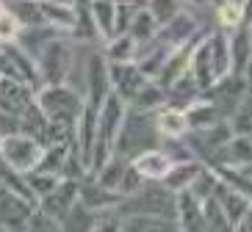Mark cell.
I'll return each mask as SVG.
<instances>
[{"label": "cell", "instance_id": "cell-1", "mask_svg": "<svg viewBox=\"0 0 252 232\" xmlns=\"http://www.w3.org/2000/svg\"><path fill=\"white\" fill-rule=\"evenodd\" d=\"M127 113H130V105L111 89V94L105 97L103 108H100V119H97V144H94V157H92L89 174H97L117 155L119 138H122V130H125V122H127Z\"/></svg>", "mask_w": 252, "mask_h": 232}, {"label": "cell", "instance_id": "cell-2", "mask_svg": "<svg viewBox=\"0 0 252 232\" xmlns=\"http://www.w3.org/2000/svg\"><path fill=\"white\" fill-rule=\"evenodd\" d=\"M36 103L45 111L50 122H61L75 128L81 119L83 108H86V97L78 89H72L69 83H47L36 91Z\"/></svg>", "mask_w": 252, "mask_h": 232}, {"label": "cell", "instance_id": "cell-3", "mask_svg": "<svg viewBox=\"0 0 252 232\" xmlns=\"http://www.w3.org/2000/svg\"><path fill=\"white\" fill-rule=\"evenodd\" d=\"M45 155V144L33 138V135L17 130V133L0 135V157L8 169H14L17 174H28L39 166Z\"/></svg>", "mask_w": 252, "mask_h": 232}, {"label": "cell", "instance_id": "cell-4", "mask_svg": "<svg viewBox=\"0 0 252 232\" xmlns=\"http://www.w3.org/2000/svg\"><path fill=\"white\" fill-rule=\"evenodd\" d=\"M75 64V52H72V42L67 36H56L47 42L42 50L36 52V67L39 75H42V83H67L69 72H72Z\"/></svg>", "mask_w": 252, "mask_h": 232}, {"label": "cell", "instance_id": "cell-5", "mask_svg": "<svg viewBox=\"0 0 252 232\" xmlns=\"http://www.w3.org/2000/svg\"><path fill=\"white\" fill-rule=\"evenodd\" d=\"M0 77H14V80H23L33 89H42V75H39L36 58L25 50L20 42H8V45H0Z\"/></svg>", "mask_w": 252, "mask_h": 232}, {"label": "cell", "instance_id": "cell-6", "mask_svg": "<svg viewBox=\"0 0 252 232\" xmlns=\"http://www.w3.org/2000/svg\"><path fill=\"white\" fill-rule=\"evenodd\" d=\"M39 205L31 202L28 196L0 180V230L6 232H25L31 224V216L36 213Z\"/></svg>", "mask_w": 252, "mask_h": 232}, {"label": "cell", "instance_id": "cell-7", "mask_svg": "<svg viewBox=\"0 0 252 232\" xmlns=\"http://www.w3.org/2000/svg\"><path fill=\"white\" fill-rule=\"evenodd\" d=\"M202 97H208L211 103L222 111V116L230 122V116L236 113V108L250 97V80L247 75H227V77H219V80L211 86L208 91H202Z\"/></svg>", "mask_w": 252, "mask_h": 232}, {"label": "cell", "instance_id": "cell-8", "mask_svg": "<svg viewBox=\"0 0 252 232\" xmlns=\"http://www.w3.org/2000/svg\"><path fill=\"white\" fill-rule=\"evenodd\" d=\"M78 202L83 205L86 210L97 213V216H105V213H114L125 205V196L119 191H111V188L100 185L94 177H83L81 180V194H78Z\"/></svg>", "mask_w": 252, "mask_h": 232}, {"label": "cell", "instance_id": "cell-9", "mask_svg": "<svg viewBox=\"0 0 252 232\" xmlns=\"http://www.w3.org/2000/svg\"><path fill=\"white\" fill-rule=\"evenodd\" d=\"M202 39H205V30L200 28L189 42H183L180 47H175V50L169 52V58L163 61L161 72H158V77H156L163 89H169L178 77H183L186 72H189V67H191V55H194V50H197V45H200Z\"/></svg>", "mask_w": 252, "mask_h": 232}, {"label": "cell", "instance_id": "cell-10", "mask_svg": "<svg viewBox=\"0 0 252 232\" xmlns=\"http://www.w3.org/2000/svg\"><path fill=\"white\" fill-rule=\"evenodd\" d=\"M111 94V75H108V58L105 52H94L89 55V64H86V105H94V108H103L105 97Z\"/></svg>", "mask_w": 252, "mask_h": 232}, {"label": "cell", "instance_id": "cell-11", "mask_svg": "<svg viewBox=\"0 0 252 232\" xmlns=\"http://www.w3.org/2000/svg\"><path fill=\"white\" fill-rule=\"evenodd\" d=\"M36 103V89L14 77H0V113L6 116H23Z\"/></svg>", "mask_w": 252, "mask_h": 232}, {"label": "cell", "instance_id": "cell-12", "mask_svg": "<svg viewBox=\"0 0 252 232\" xmlns=\"http://www.w3.org/2000/svg\"><path fill=\"white\" fill-rule=\"evenodd\" d=\"M78 194H81V180L64 177L59 182V188H53L47 196L39 199V210L47 213V216H53V218H59V221H64L69 216V210L78 205Z\"/></svg>", "mask_w": 252, "mask_h": 232}, {"label": "cell", "instance_id": "cell-13", "mask_svg": "<svg viewBox=\"0 0 252 232\" xmlns=\"http://www.w3.org/2000/svg\"><path fill=\"white\" fill-rule=\"evenodd\" d=\"M205 199L189 191L178 194V224L183 232H205Z\"/></svg>", "mask_w": 252, "mask_h": 232}, {"label": "cell", "instance_id": "cell-14", "mask_svg": "<svg viewBox=\"0 0 252 232\" xmlns=\"http://www.w3.org/2000/svg\"><path fill=\"white\" fill-rule=\"evenodd\" d=\"M205 172V160L200 157H189V160H175V166L169 169V174L163 177V185L169 188L172 194L189 191L197 182V177Z\"/></svg>", "mask_w": 252, "mask_h": 232}, {"label": "cell", "instance_id": "cell-15", "mask_svg": "<svg viewBox=\"0 0 252 232\" xmlns=\"http://www.w3.org/2000/svg\"><path fill=\"white\" fill-rule=\"evenodd\" d=\"M214 172H216V169H214ZM211 196H214L216 202L222 205V210L230 216V221H233V224H238V221L244 218V213L252 207V199H250V196H244L241 191H236L233 185H227L222 177L216 180L214 194H211Z\"/></svg>", "mask_w": 252, "mask_h": 232}, {"label": "cell", "instance_id": "cell-16", "mask_svg": "<svg viewBox=\"0 0 252 232\" xmlns=\"http://www.w3.org/2000/svg\"><path fill=\"white\" fill-rule=\"evenodd\" d=\"M211 45V64H214V77H227L233 75V47H230V33L227 30H211L208 33Z\"/></svg>", "mask_w": 252, "mask_h": 232}, {"label": "cell", "instance_id": "cell-17", "mask_svg": "<svg viewBox=\"0 0 252 232\" xmlns=\"http://www.w3.org/2000/svg\"><path fill=\"white\" fill-rule=\"evenodd\" d=\"M133 166L150 182H163V177H166L169 169L175 166V157L163 150H144L133 157Z\"/></svg>", "mask_w": 252, "mask_h": 232}, {"label": "cell", "instance_id": "cell-18", "mask_svg": "<svg viewBox=\"0 0 252 232\" xmlns=\"http://www.w3.org/2000/svg\"><path fill=\"white\" fill-rule=\"evenodd\" d=\"M122 232H183L178 218L158 213H130L122 218Z\"/></svg>", "mask_w": 252, "mask_h": 232}, {"label": "cell", "instance_id": "cell-19", "mask_svg": "<svg viewBox=\"0 0 252 232\" xmlns=\"http://www.w3.org/2000/svg\"><path fill=\"white\" fill-rule=\"evenodd\" d=\"M156 130L163 135V138H169V141H183L186 135L191 133L189 119H186V111L172 108V105L158 108V113H156Z\"/></svg>", "mask_w": 252, "mask_h": 232}, {"label": "cell", "instance_id": "cell-20", "mask_svg": "<svg viewBox=\"0 0 252 232\" xmlns=\"http://www.w3.org/2000/svg\"><path fill=\"white\" fill-rule=\"evenodd\" d=\"M72 42H103L100 39V30H97L94 14H92V0H75V25L69 30Z\"/></svg>", "mask_w": 252, "mask_h": 232}, {"label": "cell", "instance_id": "cell-21", "mask_svg": "<svg viewBox=\"0 0 252 232\" xmlns=\"http://www.w3.org/2000/svg\"><path fill=\"white\" fill-rule=\"evenodd\" d=\"M252 163V135H238L233 133L224 150L219 152L214 166H236V169H244V166Z\"/></svg>", "mask_w": 252, "mask_h": 232}, {"label": "cell", "instance_id": "cell-22", "mask_svg": "<svg viewBox=\"0 0 252 232\" xmlns=\"http://www.w3.org/2000/svg\"><path fill=\"white\" fill-rule=\"evenodd\" d=\"M200 97H202V89H200V83L191 77V72H186L183 77H178V80L166 89V105L180 108V111H186L189 105L197 103Z\"/></svg>", "mask_w": 252, "mask_h": 232}, {"label": "cell", "instance_id": "cell-23", "mask_svg": "<svg viewBox=\"0 0 252 232\" xmlns=\"http://www.w3.org/2000/svg\"><path fill=\"white\" fill-rule=\"evenodd\" d=\"M186 119H189V128L191 130H205V128L219 125V122H227L222 116V111H219L208 97H200L197 103L189 105V108H186Z\"/></svg>", "mask_w": 252, "mask_h": 232}, {"label": "cell", "instance_id": "cell-24", "mask_svg": "<svg viewBox=\"0 0 252 232\" xmlns=\"http://www.w3.org/2000/svg\"><path fill=\"white\" fill-rule=\"evenodd\" d=\"M189 72H191L194 80L200 83L202 91H208V89L216 83V77H214V64H211V45H208V33H205V39H202L200 45H197V50H194Z\"/></svg>", "mask_w": 252, "mask_h": 232}, {"label": "cell", "instance_id": "cell-25", "mask_svg": "<svg viewBox=\"0 0 252 232\" xmlns=\"http://www.w3.org/2000/svg\"><path fill=\"white\" fill-rule=\"evenodd\" d=\"M139 50L141 45L136 42L130 33H117L114 39L103 42V52L108 64H127V61H136L139 58Z\"/></svg>", "mask_w": 252, "mask_h": 232}, {"label": "cell", "instance_id": "cell-26", "mask_svg": "<svg viewBox=\"0 0 252 232\" xmlns=\"http://www.w3.org/2000/svg\"><path fill=\"white\" fill-rule=\"evenodd\" d=\"M92 14L103 42L117 36V0H92Z\"/></svg>", "mask_w": 252, "mask_h": 232}, {"label": "cell", "instance_id": "cell-27", "mask_svg": "<svg viewBox=\"0 0 252 232\" xmlns=\"http://www.w3.org/2000/svg\"><path fill=\"white\" fill-rule=\"evenodd\" d=\"M158 30H161V23L156 20V14H153L147 6H141L139 11H136V17H133V23H130V30H127V33L144 47V45H150V42L158 36Z\"/></svg>", "mask_w": 252, "mask_h": 232}, {"label": "cell", "instance_id": "cell-28", "mask_svg": "<svg viewBox=\"0 0 252 232\" xmlns=\"http://www.w3.org/2000/svg\"><path fill=\"white\" fill-rule=\"evenodd\" d=\"M8 8L17 14L23 28H50L45 11H42V0H14V3H8Z\"/></svg>", "mask_w": 252, "mask_h": 232}, {"label": "cell", "instance_id": "cell-29", "mask_svg": "<svg viewBox=\"0 0 252 232\" xmlns=\"http://www.w3.org/2000/svg\"><path fill=\"white\" fill-rule=\"evenodd\" d=\"M20 130L33 138H39L42 144H47V130H50V119L45 116V111L39 108V103H33L28 111L20 116Z\"/></svg>", "mask_w": 252, "mask_h": 232}, {"label": "cell", "instance_id": "cell-30", "mask_svg": "<svg viewBox=\"0 0 252 232\" xmlns=\"http://www.w3.org/2000/svg\"><path fill=\"white\" fill-rule=\"evenodd\" d=\"M216 20H219V28L233 33L236 28L247 23V8L244 3H238V0H222L219 6H216Z\"/></svg>", "mask_w": 252, "mask_h": 232}, {"label": "cell", "instance_id": "cell-31", "mask_svg": "<svg viewBox=\"0 0 252 232\" xmlns=\"http://www.w3.org/2000/svg\"><path fill=\"white\" fill-rule=\"evenodd\" d=\"M42 11H45V20L50 28L64 30L69 33L75 25V6H61V3H50V0H42Z\"/></svg>", "mask_w": 252, "mask_h": 232}, {"label": "cell", "instance_id": "cell-32", "mask_svg": "<svg viewBox=\"0 0 252 232\" xmlns=\"http://www.w3.org/2000/svg\"><path fill=\"white\" fill-rule=\"evenodd\" d=\"M202 205H205V232H236V224L214 196H208Z\"/></svg>", "mask_w": 252, "mask_h": 232}, {"label": "cell", "instance_id": "cell-33", "mask_svg": "<svg viewBox=\"0 0 252 232\" xmlns=\"http://www.w3.org/2000/svg\"><path fill=\"white\" fill-rule=\"evenodd\" d=\"M127 163L130 160H125V157H119V152L108 160V163L100 169L97 174H89V177H94L100 185H105V188H111V191H119V182H122V174H125V169H127Z\"/></svg>", "mask_w": 252, "mask_h": 232}, {"label": "cell", "instance_id": "cell-34", "mask_svg": "<svg viewBox=\"0 0 252 232\" xmlns=\"http://www.w3.org/2000/svg\"><path fill=\"white\" fill-rule=\"evenodd\" d=\"M64 180V174H56V172H39V169H33V172L25 174V182H28V188L33 191V196H36V202L42 199V196H47L53 191V188H59V182Z\"/></svg>", "mask_w": 252, "mask_h": 232}, {"label": "cell", "instance_id": "cell-35", "mask_svg": "<svg viewBox=\"0 0 252 232\" xmlns=\"http://www.w3.org/2000/svg\"><path fill=\"white\" fill-rule=\"evenodd\" d=\"M97 213H92V210H86L81 202L75 205L72 210H69V216L61 221V227H64V232H92L97 224Z\"/></svg>", "mask_w": 252, "mask_h": 232}, {"label": "cell", "instance_id": "cell-36", "mask_svg": "<svg viewBox=\"0 0 252 232\" xmlns=\"http://www.w3.org/2000/svg\"><path fill=\"white\" fill-rule=\"evenodd\" d=\"M147 182L150 180L133 166V160H130V163H127V169H125V174H122V182H119V194L125 196V199H130V196L141 194Z\"/></svg>", "mask_w": 252, "mask_h": 232}, {"label": "cell", "instance_id": "cell-37", "mask_svg": "<svg viewBox=\"0 0 252 232\" xmlns=\"http://www.w3.org/2000/svg\"><path fill=\"white\" fill-rule=\"evenodd\" d=\"M147 8L156 14V20L161 25H166L169 20H175L180 11H186L183 0H147Z\"/></svg>", "mask_w": 252, "mask_h": 232}, {"label": "cell", "instance_id": "cell-38", "mask_svg": "<svg viewBox=\"0 0 252 232\" xmlns=\"http://www.w3.org/2000/svg\"><path fill=\"white\" fill-rule=\"evenodd\" d=\"M230 128L238 135H252V94L236 108V113L230 116Z\"/></svg>", "mask_w": 252, "mask_h": 232}, {"label": "cell", "instance_id": "cell-39", "mask_svg": "<svg viewBox=\"0 0 252 232\" xmlns=\"http://www.w3.org/2000/svg\"><path fill=\"white\" fill-rule=\"evenodd\" d=\"M20 33H23V25H20V20H17L14 11L6 6L3 11H0V45L17 42V39H20Z\"/></svg>", "mask_w": 252, "mask_h": 232}, {"label": "cell", "instance_id": "cell-40", "mask_svg": "<svg viewBox=\"0 0 252 232\" xmlns=\"http://www.w3.org/2000/svg\"><path fill=\"white\" fill-rule=\"evenodd\" d=\"M25 232H64V227H61L59 218L47 216V213H42V210L36 207V213L31 216V224Z\"/></svg>", "mask_w": 252, "mask_h": 232}, {"label": "cell", "instance_id": "cell-41", "mask_svg": "<svg viewBox=\"0 0 252 232\" xmlns=\"http://www.w3.org/2000/svg\"><path fill=\"white\" fill-rule=\"evenodd\" d=\"M92 232H122V218H117L114 213H105V216L97 218Z\"/></svg>", "mask_w": 252, "mask_h": 232}, {"label": "cell", "instance_id": "cell-42", "mask_svg": "<svg viewBox=\"0 0 252 232\" xmlns=\"http://www.w3.org/2000/svg\"><path fill=\"white\" fill-rule=\"evenodd\" d=\"M236 232H252V207L244 213V218L236 224Z\"/></svg>", "mask_w": 252, "mask_h": 232}, {"label": "cell", "instance_id": "cell-43", "mask_svg": "<svg viewBox=\"0 0 252 232\" xmlns=\"http://www.w3.org/2000/svg\"><path fill=\"white\" fill-rule=\"evenodd\" d=\"M183 6L194 8V11H202V8L211 6V0H183Z\"/></svg>", "mask_w": 252, "mask_h": 232}, {"label": "cell", "instance_id": "cell-44", "mask_svg": "<svg viewBox=\"0 0 252 232\" xmlns=\"http://www.w3.org/2000/svg\"><path fill=\"white\" fill-rule=\"evenodd\" d=\"M50 3H61V6H75V0H50Z\"/></svg>", "mask_w": 252, "mask_h": 232}, {"label": "cell", "instance_id": "cell-45", "mask_svg": "<svg viewBox=\"0 0 252 232\" xmlns=\"http://www.w3.org/2000/svg\"><path fill=\"white\" fill-rule=\"evenodd\" d=\"M244 172H247V174H250V177H252V163H250V166H244Z\"/></svg>", "mask_w": 252, "mask_h": 232}, {"label": "cell", "instance_id": "cell-46", "mask_svg": "<svg viewBox=\"0 0 252 232\" xmlns=\"http://www.w3.org/2000/svg\"><path fill=\"white\" fill-rule=\"evenodd\" d=\"M3 8H6V3H3V0H0V11H3Z\"/></svg>", "mask_w": 252, "mask_h": 232}, {"label": "cell", "instance_id": "cell-47", "mask_svg": "<svg viewBox=\"0 0 252 232\" xmlns=\"http://www.w3.org/2000/svg\"><path fill=\"white\" fill-rule=\"evenodd\" d=\"M3 3H6V6H8V3H14V0H3Z\"/></svg>", "mask_w": 252, "mask_h": 232}, {"label": "cell", "instance_id": "cell-48", "mask_svg": "<svg viewBox=\"0 0 252 232\" xmlns=\"http://www.w3.org/2000/svg\"><path fill=\"white\" fill-rule=\"evenodd\" d=\"M238 3H247V0H238Z\"/></svg>", "mask_w": 252, "mask_h": 232}, {"label": "cell", "instance_id": "cell-49", "mask_svg": "<svg viewBox=\"0 0 252 232\" xmlns=\"http://www.w3.org/2000/svg\"><path fill=\"white\" fill-rule=\"evenodd\" d=\"M250 94H252V91H250Z\"/></svg>", "mask_w": 252, "mask_h": 232}]
</instances>
